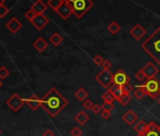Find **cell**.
Masks as SVG:
<instances>
[{
	"instance_id": "cell-1",
	"label": "cell",
	"mask_w": 160,
	"mask_h": 136,
	"mask_svg": "<svg viewBox=\"0 0 160 136\" xmlns=\"http://www.w3.org/2000/svg\"><path fill=\"white\" fill-rule=\"evenodd\" d=\"M67 105V99L56 88H51L42 98V107L51 117L57 116Z\"/></svg>"
},
{
	"instance_id": "cell-2",
	"label": "cell",
	"mask_w": 160,
	"mask_h": 136,
	"mask_svg": "<svg viewBox=\"0 0 160 136\" xmlns=\"http://www.w3.org/2000/svg\"><path fill=\"white\" fill-rule=\"evenodd\" d=\"M141 48L160 65V27L141 43Z\"/></svg>"
},
{
	"instance_id": "cell-3",
	"label": "cell",
	"mask_w": 160,
	"mask_h": 136,
	"mask_svg": "<svg viewBox=\"0 0 160 136\" xmlns=\"http://www.w3.org/2000/svg\"><path fill=\"white\" fill-rule=\"evenodd\" d=\"M73 8L74 14L77 18H82L87 13V11L93 7V2L91 0H68Z\"/></svg>"
},
{
	"instance_id": "cell-4",
	"label": "cell",
	"mask_w": 160,
	"mask_h": 136,
	"mask_svg": "<svg viewBox=\"0 0 160 136\" xmlns=\"http://www.w3.org/2000/svg\"><path fill=\"white\" fill-rule=\"evenodd\" d=\"M146 92V95L153 99L157 98L160 95V81L155 78L147 79L143 84L139 85Z\"/></svg>"
},
{
	"instance_id": "cell-5",
	"label": "cell",
	"mask_w": 160,
	"mask_h": 136,
	"mask_svg": "<svg viewBox=\"0 0 160 136\" xmlns=\"http://www.w3.org/2000/svg\"><path fill=\"white\" fill-rule=\"evenodd\" d=\"M95 79L102 87L109 88L111 83H113V74L111 73L110 70L103 69L98 75H96Z\"/></svg>"
},
{
	"instance_id": "cell-6",
	"label": "cell",
	"mask_w": 160,
	"mask_h": 136,
	"mask_svg": "<svg viewBox=\"0 0 160 136\" xmlns=\"http://www.w3.org/2000/svg\"><path fill=\"white\" fill-rule=\"evenodd\" d=\"M26 102V99L20 97L17 94L13 95L11 97L6 101L7 105L9 106L13 111H18L24 106V104Z\"/></svg>"
},
{
	"instance_id": "cell-7",
	"label": "cell",
	"mask_w": 160,
	"mask_h": 136,
	"mask_svg": "<svg viewBox=\"0 0 160 136\" xmlns=\"http://www.w3.org/2000/svg\"><path fill=\"white\" fill-rule=\"evenodd\" d=\"M130 78L122 69H119L116 71V73L113 75V83L119 86H123L126 83H129Z\"/></svg>"
},
{
	"instance_id": "cell-8",
	"label": "cell",
	"mask_w": 160,
	"mask_h": 136,
	"mask_svg": "<svg viewBox=\"0 0 160 136\" xmlns=\"http://www.w3.org/2000/svg\"><path fill=\"white\" fill-rule=\"evenodd\" d=\"M57 13L61 16L63 20H66L70 17V15L74 13L73 11V8L70 5V3L68 2V0H65L62 5L58 8V9L56 11Z\"/></svg>"
},
{
	"instance_id": "cell-9",
	"label": "cell",
	"mask_w": 160,
	"mask_h": 136,
	"mask_svg": "<svg viewBox=\"0 0 160 136\" xmlns=\"http://www.w3.org/2000/svg\"><path fill=\"white\" fill-rule=\"evenodd\" d=\"M141 71L143 72V74L145 75L147 79L155 78V76H157V73L159 72L158 68L155 66L152 62H147L146 64L141 68Z\"/></svg>"
},
{
	"instance_id": "cell-10",
	"label": "cell",
	"mask_w": 160,
	"mask_h": 136,
	"mask_svg": "<svg viewBox=\"0 0 160 136\" xmlns=\"http://www.w3.org/2000/svg\"><path fill=\"white\" fill-rule=\"evenodd\" d=\"M48 23H49V19H48L45 14H37L35 16V18L31 21V24L38 30H42Z\"/></svg>"
},
{
	"instance_id": "cell-11",
	"label": "cell",
	"mask_w": 160,
	"mask_h": 136,
	"mask_svg": "<svg viewBox=\"0 0 160 136\" xmlns=\"http://www.w3.org/2000/svg\"><path fill=\"white\" fill-rule=\"evenodd\" d=\"M146 34V30L143 29V27L139 25V24H137V25H135L132 29H130V35L133 37L135 40H137V41H139V40H141L144 35Z\"/></svg>"
},
{
	"instance_id": "cell-12",
	"label": "cell",
	"mask_w": 160,
	"mask_h": 136,
	"mask_svg": "<svg viewBox=\"0 0 160 136\" xmlns=\"http://www.w3.org/2000/svg\"><path fill=\"white\" fill-rule=\"evenodd\" d=\"M7 29H9L11 33H16V32H18V31L22 29V23L19 21V20L17 18H15V17H13L9 22L7 23Z\"/></svg>"
},
{
	"instance_id": "cell-13",
	"label": "cell",
	"mask_w": 160,
	"mask_h": 136,
	"mask_svg": "<svg viewBox=\"0 0 160 136\" xmlns=\"http://www.w3.org/2000/svg\"><path fill=\"white\" fill-rule=\"evenodd\" d=\"M26 103L30 107L31 110L37 111L39 108L42 106V98H40L38 95H32L29 98L26 99Z\"/></svg>"
},
{
	"instance_id": "cell-14",
	"label": "cell",
	"mask_w": 160,
	"mask_h": 136,
	"mask_svg": "<svg viewBox=\"0 0 160 136\" xmlns=\"http://www.w3.org/2000/svg\"><path fill=\"white\" fill-rule=\"evenodd\" d=\"M138 118V114H136L134 111H132V110L127 111L126 113L122 115V120L127 124V125H129V126L134 125V124L137 122Z\"/></svg>"
},
{
	"instance_id": "cell-15",
	"label": "cell",
	"mask_w": 160,
	"mask_h": 136,
	"mask_svg": "<svg viewBox=\"0 0 160 136\" xmlns=\"http://www.w3.org/2000/svg\"><path fill=\"white\" fill-rule=\"evenodd\" d=\"M31 10L34 11L36 14H43L47 10V5L43 3L42 0H37L31 7Z\"/></svg>"
},
{
	"instance_id": "cell-16",
	"label": "cell",
	"mask_w": 160,
	"mask_h": 136,
	"mask_svg": "<svg viewBox=\"0 0 160 136\" xmlns=\"http://www.w3.org/2000/svg\"><path fill=\"white\" fill-rule=\"evenodd\" d=\"M33 46H34V48H35L36 50H37L38 52H40V53H42V52H43V51H45V50L47 48L48 43H47V42H46L45 40L43 39L42 37H39V38L34 42Z\"/></svg>"
},
{
	"instance_id": "cell-17",
	"label": "cell",
	"mask_w": 160,
	"mask_h": 136,
	"mask_svg": "<svg viewBox=\"0 0 160 136\" xmlns=\"http://www.w3.org/2000/svg\"><path fill=\"white\" fill-rule=\"evenodd\" d=\"M109 91L110 92L112 95H113V97H115V99H117L118 101L120 100V99H121V97H122V95H125V94H123L122 86H119L117 84H113L112 86H110Z\"/></svg>"
},
{
	"instance_id": "cell-18",
	"label": "cell",
	"mask_w": 160,
	"mask_h": 136,
	"mask_svg": "<svg viewBox=\"0 0 160 136\" xmlns=\"http://www.w3.org/2000/svg\"><path fill=\"white\" fill-rule=\"evenodd\" d=\"M134 130L138 133V135H144L148 132V124L141 120L134 126Z\"/></svg>"
},
{
	"instance_id": "cell-19",
	"label": "cell",
	"mask_w": 160,
	"mask_h": 136,
	"mask_svg": "<svg viewBox=\"0 0 160 136\" xmlns=\"http://www.w3.org/2000/svg\"><path fill=\"white\" fill-rule=\"evenodd\" d=\"M74 120L79 124V125L83 126V125H85V124L90 120V116L84 111H79L78 113L75 114Z\"/></svg>"
},
{
	"instance_id": "cell-20",
	"label": "cell",
	"mask_w": 160,
	"mask_h": 136,
	"mask_svg": "<svg viewBox=\"0 0 160 136\" xmlns=\"http://www.w3.org/2000/svg\"><path fill=\"white\" fill-rule=\"evenodd\" d=\"M74 97H77L79 101H85L86 99H88V97H89V94H88V92L84 89V88L80 87L77 89V91L74 93Z\"/></svg>"
},
{
	"instance_id": "cell-21",
	"label": "cell",
	"mask_w": 160,
	"mask_h": 136,
	"mask_svg": "<svg viewBox=\"0 0 160 136\" xmlns=\"http://www.w3.org/2000/svg\"><path fill=\"white\" fill-rule=\"evenodd\" d=\"M49 41H50V43H52L53 46H59L61 43H62V41H63V38L61 37V35H59L58 33H54L53 35L51 36V37L49 38Z\"/></svg>"
},
{
	"instance_id": "cell-22",
	"label": "cell",
	"mask_w": 160,
	"mask_h": 136,
	"mask_svg": "<svg viewBox=\"0 0 160 136\" xmlns=\"http://www.w3.org/2000/svg\"><path fill=\"white\" fill-rule=\"evenodd\" d=\"M107 29H109V31L112 35H116L120 30H121V26H120L116 21H114L109 24V27H107Z\"/></svg>"
},
{
	"instance_id": "cell-23",
	"label": "cell",
	"mask_w": 160,
	"mask_h": 136,
	"mask_svg": "<svg viewBox=\"0 0 160 136\" xmlns=\"http://www.w3.org/2000/svg\"><path fill=\"white\" fill-rule=\"evenodd\" d=\"M145 95H146V92L142 87L141 86L136 87V89L134 90V97L138 99V100H141V99H142Z\"/></svg>"
},
{
	"instance_id": "cell-24",
	"label": "cell",
	"mask_w": 160,
	"mask_h": 136,
	"mask_svg": "<svg viewBox=\"0 0 160 136\" xmlns=\"http://www.w3.org/2000/svg\"><path fill=\"white\" fill-rule=\"evenodd\" d=\"M64 1L65 0H48L47 5L56 11L64 3Z\"/></svg>"
},
{
	"instance_id": "cell-25",
	"label": "cell",
	"mask_w": 160,
	"mask_h": 136,
	"mask_svg": "<svg viewBox=\"0 0 160 136\" xmlns=\"http://www.w3.org/2000/svg\"><path fill=\"white\" fill-rule=\"evenodd\" d=\"M102 99L104 100V102H109V103H112L114 100H115V97H113V95H112L110 92L107 90L106 93H104L102 95Z\"/></svg>"
},
{
	"instance_id": "cell-26",
	"label": "cell",
	"mask_w": 160,
	"mask_h": 136,
	"mask_svg": "<svg viewBox=\"0 0 160 136\" xmlns=\"http://www.w3.org/2000/svg\"><path fill=\"white\" fill-rule=\"evenodd\" d=\"M132 100V97L130 95H123L122 97H121V99L119 100V102L122 104V106H125V105H127L128 103H129L130 101Z\"/></svg>"
},
{
	"instance_id": "cell-27",
	"label": "cell",
	"mask_w": 160,
	"mask_h": 136,
	"mask_svg": "<svg viewBox=\"0 0 160 136\" xmlns=\"http://www.w3.org/2000/svg\"><path fill=\"white\" fill-rule=\"evenodd\" d=\"M10 75V71L7 69V67L1 66L0 67V79H5Z\"/></svg>"
},
{
	"instance_id": "cell-28",
	"label": "cell",
	"mask_w": 160,
	"mask_h": 136,
	"mask_svg": "<svg viewBox=\"0 0 160 136\" xmlns=\"http://www.w3.org/2000/svg\"><path fill=\"white\" fill-rule=\"evenodd\" d=\"M101 106H102L103 111H111L114 109L113 103H109V102H104Z\"/></svg>"
},
{
	"instance_id": "cell-29",
	"label": "cell",
	"mask_w": 160,
	"mask_h": 136,
	"mask_svg": "<svg viewBox=\"0 0 160 136\" xmlns=\"http://www.w3.org/2000/svg\"><path fill=\"white\" fill-rule=\"evenodd\" d=\"M122 88L123 94H125V95H130L131 92H134V88H133V86H132L131 84H129V83H126V84L123 85Z\"/></svg>"
},
{
	"instance_id": "cell-30",
	"label": "cell",
	"mask_w": 160,
	"mask_h": 136,
	"mask_svg": "<svg viewBox=\"0 0 160 136\" xmlns=\"http://www.w3.org/2000/svg\"><path fill=\"white\" fill-rule=\"evenodd\" d=\"M36 15H37V14H36V13H35V11H32V10L30 9L29 11H27L26 13L25 16H26V19H29V21L31 22L32 20H33V19L35 18V16H36Z\"/></svg>"
},
{
	"instance_id": "cell-31",
	"label": "cell",
	"mask_w": 160,
	"mask_h": 136,
	"mask_svg": "<svg viewBox=\"0 0 160 136\" xmlns=\"http://www.w3.org/2000/svg\"><path fill=\"white\" fill-rule=\"evenodd\" d=\"M8 13H9V9L5 5L0 6V18L5 17Z\"/></svg>"
},
{
	"instance_id": "cell-32",
	"label": "cell",
	"mask_w": 160,
	"mask_h": 136,
	"mask_svg": "<svg viewBox=\"0 0 160 136\" xmlns=\"http://www.w3.org/2000/svg\"><path fill=\"white\" fill-rule=\"evenodd\" d=\"M72 136H81L82 135V130L79 127H74L73 130H71Z\"/></svg>"
},
{
	"instance_id": "cell-33",
	"label": "cell",
	"mask_w": 160,
	"mask_h": 136,
	"mask_svg": "<svg viewBox=\"0 0 160 136\" xmlns=\"http://www.w3.org/2000/svg\"><path fill=\"white\" fill-rule=\"evenodd\" d=\"M157 130H158V126L154 122H150L148 124V131H157Z\"/></svg>"
},
{
	"instance_id": "cell-34",
	"label": "cell",
	"mask_w": 160,
	"mask_h": 136,
	"mask_svg": "<svg viewBox=\"0 0 160 136\" xmlns=\"http://www.w3.org/2000/svg\"><path fill=\"white\" fill-rule=\"evenodd\" d=\"M94 104L93 103V101L90 100V99H86L85 101L83 102V106L86 110H91V108L93 107Z\"/></svg>"
},
{
	"instance_id": "cell-35",
	"label": "cell",
	"mask_w": 160,
	"mask_h": 136,
	"mask_svg": "<svg viewBox=\"0 0 160 136\" xmlns=\"http://www.w3.org/2000/svg\"><path fill=\"white\" fill-rule=\"evenodd\" d=\"M135 78L138 79V81H144V79H145V75L143 74V72L141 71V69L139 70L138 72H137V73L135 74Z\"/></svg>"
},
{
	"instance_id": "cell-36",
	"label": "cell",
	"mask_w": 160,
	"mask_h": 136,
	"mask_svg": "<svg viewBox=\"0 0 160 136\" xmlns=\"http://www.w3.org/2000/svg\"><path fill=\"white\" fill-rule=\"evenodd\" d=\"M104 61H105V60H104L102 58V56H100V55H96L95 57L93 58V62L97 65H102V63H103Z\"/></svg>"
},
{
	"instance_id": "cell-37",
	"label": "cell",
	"mask_w": 160,
	"mask_h": 136,
	"mask_svg": "<svg viewBox=\"0 0 160 136\" xmlns=\"http://www.w3.org/2000/svg\"><path fill=\"white\" fill-rule=\"evenodd\" d=\"M102 106H100V105H98V104H94L93 105V107L91 108V111H93V114H100L102 111Z\"/></svg>"
},
{
	"instance_id": "cell-38",
	"label": "cell",
	"mask_w": 160,
	"mask_h": 136,
	"mask_svg": "<svg viewBox=\"0 0 160 136\" xmlns=\"http://www.w3.org/2000/svg\"><path fill=\"white\" fill-rule=\"evenodd\" d=\"M102 66H103V69L109 70L110 67L112 66V63H111L110 61H109V60H105V61H104L103 63H102Z\"/></svg>"
},
{
	"instance_id": "cell-39",
	"label": "cell",
	"mask_w": 160,
	"mask_h": 136,
	"mask_svg": "<svg viewBox=\"0 0 160 136\" xmlns=\"http://www.w3.org/2000/svg\"><path fill=\"white\" fill-rule=\"evenodd\" d=\"M138 136H160V132L157 131H148L144 135H138Z\"/></svg>"
},
{
	"instance_id": "cell-40",
	"label": "cell",
	"mask_w": 160,
	"mask_h": 136,
	"mask_svg": "<svg viewBox=\"0 0 160 136\" xmlns=\"http://www.w3.org/2000/svg\"><path fill=\"white\" fill-rule=\"evenodd\" d=\"M101 115H102V117L104 119H106L107 120L110 116H111V111H103L102 113H101Z\"/></svg>"
},
{
	"instance_id": "cell-41",
	"label": "cell",
	"mask_w": 160,
	"mask_h": 136,
	"mask_svg": "<svg viewBox=\"0 0 160 136\" xmlns=\"http://www.w3.org/2000/svg\"><path fill=\"white\" fill-rule=\"evenodd\" d=\"M42 136H54V132L51 130H46L43 131Z\"/></svg>"
},
{
	"instance_id": "cell-42",
	"label": "cell",
	"mask_w": 160,
	"mask_h": 136,
	"mask_svg": "<svg viewBox=\"0 0 160 136\" xmlns=\"http://www.w3.org/2000/svg\"><path fill=\"white\" fill-rule=\"evenodd\" d=\"M4 3H5V0H0V6L4 5Z\"/></svg>"
},
{
	"instance_id": "cell-43",
	"label": "cell",
	"mask_w": 160,
	"mask_h": 136,
	"mask_svg": "<svg viewBox=\"0 0 160 136\" xmlns=\"http://www.w3.org/2000/svg\"><path fill=\"white\" fill-rule=\"evenodd\" d=\"M2 85H3V83H2V81H1V79H0V88L2 87Z\"/></svg>"
},
{
	"instance_id": "cell-44",
	"label": "cell",
	"mask_w": 160,
	"mask_h": 136,
	"mask_svg": "<svg viewBox=\"0 0 160 136\" xmlns=\"http://www.w3.org/2000/svg\"><path fill=\"white\" fill-rule=\"evenodd\" d=\"M158 104H159V105H160V98L158 99Z\"/></svg>"
},
{
	"instance_id": "cell-45",
	"label": "cell",
	"mask_w": 160,
	"mask_h": 136,
	"mask_svg": "<svg viewBox=\"0 0 160 136\" xmlns=\"http://www.w3.org/2000/svg\"><path fill=\"white\" fill-rule=\"evenodd\" d=\"M158 130H159V132H160V126L158 127Z\"/></svg>"
},
{
	"instance_id": "cell-46",
	"label": "cell",
	"mask_w": 160,
	"mask_h": 136,
	"mask_svg": "<svg viewBox=\"0 0 160 136\" xmlns=\"http://www.w3.org/2000/svg\"><path fill=\"white\" fill-rule=\"evenodd\" d=\"M2 133V130H1V129H0V134H1Z\"/></svg>"
}]
</instances>
